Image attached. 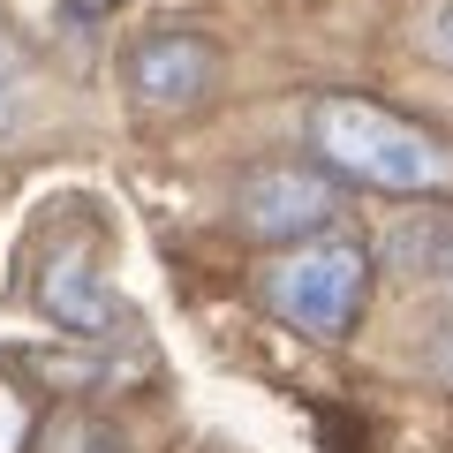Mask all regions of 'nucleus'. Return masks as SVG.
Returning <instances> with one entry per match:
<instances>
[{"instance_id": "1a4fd4ad", "label": "nucleus", "mask_w": 453, "mask_h": 453, "mask_svg": "<svg viewBox=\"0 0 453 453\" xmlns=\"http://www.w3.org/2000/svg\"><path fill=\"white\" fill-rule=\"evenodd\" d=\"M23 438H31V408H23V393L0 378V453H23Z\"/></svg>"}, {"instance_id": "39448f33", "label": "nucleus", "mask_w": 453, "mask_h": 453, "mask_svg": "<svg viewBox=\"0 0 453 453\" xmlns=\"http://www.w3.org/2000/svg\"><path fill=\"white\" fill-rule=\"evenodd\" d=\"M38 303H46V318H61L68 333H106V325L121 318V303H113L106 273L91 265V250H53L46 273H38Z\"/></svg>"}, {"instance_id": "6e6552de", "label": "nucleus", "mask_w": 453, "mask_h": 453, "mask_svg": "<svg viewBox=\"0 0 453 453\" xmlns=\"http://www.w3.org/2000/svg\"><path fill=\"white\" fill-rule=\"evenodd\" d=\"M423 363H431L438 386H453V310H438V318L423 325Z\"/></svg>"}, {"instance_id": "f257e3e1", "label": "nucleus", "mask_w": 453, "mask_h": 453, "mask_svg": "<svg viewBox=\"0 0 453 453\" xmlns=\"http://www.w3.org/2000/svg\"><path fill=\"white\" fill-rule=\"evenodd\" d=\"M310 144L333 166V181H356L378 196H446L453 189V136L423 129L408 113L378 106V98H318L310 113Z\"/></svg>"}, {"instance_id": "9b49d317", "label": "nucleus", "mask_w": 453, "mask_h": 453, "mask_svg": "<svg viewBox=\"0 0 453 453\" xmlns=\"http://www.w3.org/2000/svg\"><path fill=\"white\" fill-rule=\"evenodd\" d=\"M98 8H113V0H76V16H98Z\"/></svg>"}, {"instance_id": "423d86ee", "label": "nucleus", "mask_w": 453, "mask_h": 453, "mask_svg": "<svg viewBox=\"0 0 453 453\" xmlns=\"http://www.w3.org/2000/svg\"><path fill=\"white\" fill-rule=\"evenodd\" d=\"M393 257H401L423 288H446L453 295V211H416V219L401 226Z\"/></svg>"}, {"instance_id": "f03ea898", "label": "nucleus", "mask_w": 453, "mask_h": 453, "mask_svg": "<svg viewBox=\"0 0 453 453\" xmlns=\"http://www.w3.org/2000/svg\"><path fill=\"white\" fill-rule=\"evenodd\" d=\"M265 303L288 325H303L310 340H340V333H356L363 303H371V257L348 234H310L288 257H273Z\"/></svg>"}, {"instance_id": "20e7f679", "label": "nucleus", "mask_w": 453, "mask_h": 453, "mask_svg": "<svg viewBox=\"0 0 453 453\" xmlns=\"http://www.w3.org/2000/svg\"><path fill=\"white\" fill-rule=\"evenodd\" d=\"M219 83V46L196 31H159L144 46H129V98L151 113H181Z\"/></svg>"}, {"instance_id": "7ed1b4c3", "label": "nucleus", "mask_w": 453, "mask_h": 453, "mask_svg": "<svg viewBox=\"0 0 453 453\" xmlns=\"http://www.w3.org/2000/svg\"><path fill=\"white\" fill-rule=\"evenodd\" d=\"M333 219H340V181L310 174V166H257L234 189V226L257 242H310Z\"/></svg>"}, {"instance_id": "9d476101", "label": "nucleus", "mask_w": 453, "mask_h": 453, "mask_svg": "<svg viewBox=\"0 0 453 453\" xmlns=\"http://www.w3.org/2000/svg\"><path fill=\"white\" fill-rule=\"evenodd\" d=\"M438 53H446V61H453V8H446V16H438Z\"/></svg>"}, {"instance_id": "0eeeda50", "label": "nucleus", "mask_w": 453, "mask_h": 453, "mask_svg": "<svg viewBox=\"0 0 453 453\" xmlns=\"http://www.w3.org/2000/svg\"><path fill=\"white\" fill-rule=\"evenodd\" d=\"M23 106H31V68H23V53L0 38V136L23 129Z\"/></svg>"}]
</instances>
